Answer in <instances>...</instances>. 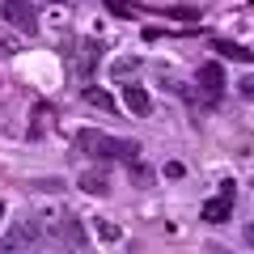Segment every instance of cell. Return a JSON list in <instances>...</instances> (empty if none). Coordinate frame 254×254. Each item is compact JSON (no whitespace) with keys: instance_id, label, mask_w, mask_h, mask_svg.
<instances>
[{"instance_id":"obj_1","label":"cell","mask_w":254,"mask_h":254,"mask_svg":"<svg viewBox=\"0 0 254 254\" xmlns=\"http://www.w3.org/2000/svg\"><path fill=\"white\" fill-rule=\"evenodd\" d=\"M76 148L89 157H98V161H131V157L140 153L136 140H115L106 136V131H98V127H81L76 131Z\"/></svg>"},{"instance_id":"obj_2","label":"cell","mask_w":254,"mask_h":254,"mask_svg":"<svg viewBox=\"0 0 254 254\" xmlns=\"http://www.w3.org/2000/svg\"><path fill=\"white\" fill-rule=\"evenodd\" d=\"M0 13L9 26H17L21 34H38V13L30 0H0Z\"/></svg>"},{"instance_id":"obj_3","label":"cell","mask_w":254,"mask_h":254,"mask_svg":"<svg viewBox=\"0 0 254 254\" xmlns=\"http://www.w3.org/2000/svg\"><path fill=\"white\" fill-rule=\"evenodd\" d=\"M229 216H233V182H220V195L203 203V220L208 225H225Z\"/></svg>"},{"instance_id":"obj_4","label":"cell","mask_w":254,"mask_h":254,"mask_svg":"<svg viewBox=\"0 0 254 254\" xmlns=\"http://www.w3.org/2000/svg\"><path fill=\"white\" fill-rule=\"evenodd\" d=\"M43 242V225L38 220H17L4 237V250H26V246H38Z\"/></svg>"},{"instance_id":"obj_5","label":"cell","mask_w":254,"mask_h":254,"mask_svg":"<svg viewBox=\"0 0 254 254\" xmlns=\"http://www.w3.org/2000/svg\"><path fill=\"white\" fill-rule=\"evenodd\" d=\"M195 81H199V89L208 93V98H220V93H225V68H220V64H199Z\"/></svg>"},{"instance_id":"obj_6","label":"cell","mask_w":254,"mask_h":254,"mask_svg":"<svg viewBox=\"0 0 254 254\" xmlns=\"http://www.w3.org/2000/svg\"><path fill=\"white\" fill-rule=\"evenodd\" d=\"M76 187H81L85 195H93V199H102V195L110 190V174H106V170H81Z\"/></svg>"},{"instance_id":"obj_7","label":"cell","mask_w":254,"mask_h":254,"mask_svg":"<svg viewBox=\"0 0 254 254\" xmlns=\"http://www.w3.org/2000/svg\"><path fill=\"white\" fill-rule=\"evenodd\" d=\"M123 102H127V110H131V115H140V119L153 110V98H148L144 85H123Z\"/></svg>"},{"instance_id":"obj_8","label":"cell","mask_w":254,"mask_h":254,"mask_svg":"<svg viewBox=\"0 0 254 254\" xmlns=\"http://www.w3.org/2000/svg\"><path fill=\"white\" fill-rule=\"evenodd\" d=\"M60 237H64L68 246H85V229H81V220H76V216H64V220H60Z\"/></svg>"},{"instance_id":"obj_9","label":"cell","mask_w":254,"mask_h":254,"mask_svg":"<svg viewBox=\"0 0 254 254\" xmlns=\"http://www.w3.org/2000/svg\"><path fill=\"white\" fill-rule=\"evenodd\" d=\"M216 51L220 55H229V60H254V51H250V47H242V43H233V38H216Z\"/></svg>"},{"instance_id":"obj_10","label":"cell","mask_w":254,"mask_h":254,"mask_svg":"<svg viewBox=\"0 0 254 254\" xmlns=\"http://www.w3.org/2000/svg\"><path fill=\"white\" fill-rule=\"evenodd\" d=\"M98 51H102L98 43H85V47H81V55H76V68H81L85 76H93V68H98Z\"/></svg>"},{"instance_id":"obj_11","label":"cell","mask_w":254,"mask_h":254,"mask_svg":"<svg viewBox=\"0 0 254 254\" xmlns=\"http://www.w3.org/2000/svg\"><path fill=\"white\" fill-rule=\"evenodd\" d=\"M85 102H89V106H98V110H115L119 102L110 98L106 89H98V85H89V89H85Z\"/></svg>"},{"instance_id":"obj_12","label":"cell","mask_w":254,"mask_h":254,"mask_svg":"<svg viewBox=\"0 0 254 254\" xmlns=\"http://www.w3.org/2000/svg\"><path fill=\"white\" fill-rule=\"evenodd\" d=\"M127 165H131V182H136V187H144V182L153 178V170H148V165L140 161V157H131V161H127Z\"/></svg>"},{"instance_id":"obj_13","label":"cell","mask_w":254,"mask_h":254,"mask_svg":"<svg viewBox=\"0 0 254 254\" xmlns=\"http://www.w3.org/2000/svg\"><path fill=\"white\" fill-rule=\"evenodd\" d=\"M34 190H51V195H55V190H64V178H38Z\"/></svg>"},{"instance_id":"obj_14","label":"cell","mask_w":254,"mask_h":254,"mask_svg":"<svg viewBox=\"0 0 254 254\" xmlns=\"http://www.w3.org/2000/svg\"><path fill=\"white\" fill-rule=\"evenodd\" d=\"M98 237H102V242H119V229L110 225V220H102V225H98Z\"/></svg>"},{"instance_id":"obj_15","label":"cell","mask_w":254,"mask_h":254,"mask_svg":"<svg viewBox=\"0 0 254 254\" xmlns=\"http://www.w3.org/2000/svg\"><path fill=\"white\" fill-rule=\"evenodd\" d=\"M165 178H182V174H187V165H182V161H165Z\"/></svg>"},{"instance_id":"obj_16","label":"cell","mask_w":254,"mask_h":254,"mask_svg":"<svg viewBox=\"0 0 254 254\" xmlns=\"http://www.w3.org/2000/svg\"><path fill=\"white\" fill-rule=\"evenodd\" d=\"M237 89H242V98H246V102H254V72H250V76H242V85H237Z\"/></svg>"},{"instance_id":"obj_17","label":"cell","mask_w":254,"mask_h":254,"mask_svg":"<svg viewBox=\"0 0 254 254\" xmlns=\"http://www.w3.org/2000/svg\"><path fill=\"white\" fill-rule=\"evenodd\" d=\"M246 246H254V220L246 225Z\"/></svg>"},{"instance_id":"obj_18","label":"cell","mask_w":254,"mask_h":254,"mask_svg":"<svg viewBox=\"0 0 254 254\" xmlns=\"http://www.w3.org/2000/svg\"><path fill=\"white\" fill-rule=\"evenodd\" d=\"M0 216H4V203H0Z\"/></svg>"}]
</instances>
